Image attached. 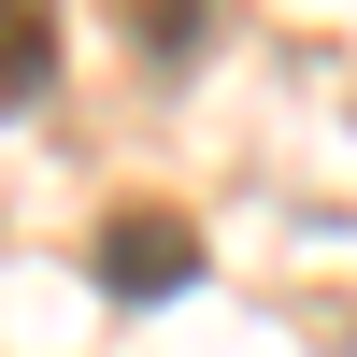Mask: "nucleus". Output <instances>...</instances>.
Returning a JSON list of instances; mask_svg holds the SVG:
<instances>
[{
	"instance_id": "nucleus-1",
	"label": "nucleus",
	"mask_w": 357,
	"mask_h": 357,
	"mask_svg": "<svg viewBox=\"0 0 357 357\" xmlns=\"http://www.w3.org/2000/svg\"><path fill=\"white\" fill-rule=\"evenodd\" d=\"M186 272H200V229L186 215H114L100 229V286H114V301H172Z\"/></svg>"
},
{
	"instance_id": "nucleus-2",
	"label": "nucleus",
	"mask_w": 357,
	"mask_h": 357,
	"mask_svg": "<svg viewBox=\"0 0 357 357\" xmlns=\"http://www.w3.org/2000/svg\"><path fill=\"white\" fill-rule=\"evenodd\" d=\"M215 15L229 0H114V43H129L143 72H186V57L215 43Z\"/></svg>"
},
{
	"instance_id": "nucleus-3",
	"label": "nucleus",
	"mask_w": 357,
	"mask_h": 357,
	"mask_svg": "<svg viewBox=\"0 0 357 357\" xmlns=\"http://www.w3.org/2000/svg\"><path fill=\"white\" fill-rule=\"evenodd\" d=\"M57 72V0H0V114H29Z\"/></svg>"
}]
</instances>
